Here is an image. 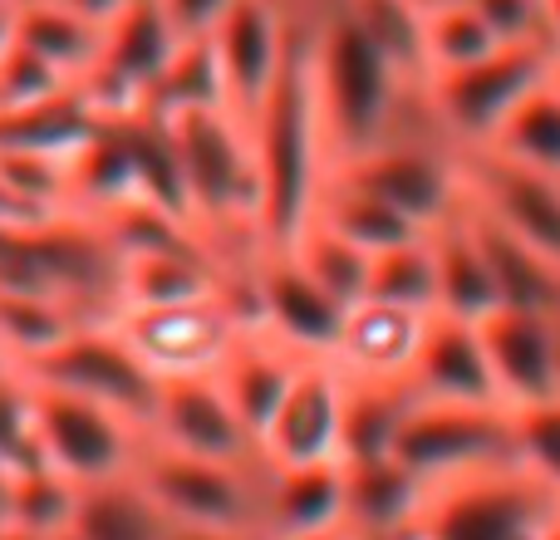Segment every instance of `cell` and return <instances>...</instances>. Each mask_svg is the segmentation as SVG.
I'll use <instances>...</instances> for the list:
<instances>
[{
    "label": "cell",
    "mask_w": 560,
    "mask_h": 540,
    "mask_svg": "<svg viewBox=\"0 0 560 540\" xmlns=\"http://www.w3.org/2000/svg\"><path fill=\"white\" fill-rule=\"evenodd\" d=\"M10 472H15V467L0 462V526H10Z\"/></svg>",
    "instance_id": "60d3db41"
},
{
    "label": "cell",
    "mask_w": 560,
    "mask_h": 540,
    "mask_svg": "<svg viewBox=\"0 0 560 540\" xmlns=\"http://www.w3.org/2000/svg\"><path fill=\"white\" fill-rule=\"evenodd\" d=\"M167 540H271L261 531H232V526H173Z\"/></svg>",
    "instance_id": "74e56055"
},
{
    "label": "cell",
    "mask_w": 560,
    "mask_h": 540,
    "mask_svg": "<svg viewBox=\"0 0 560 540\" xmlns=\"http://www.w3.org/2000/svg\"><path fill=\"white\" fill-rule=\"evenodd\" d=\"M114 325L158 374V384H167V378H212L236 349V339L252 329V309H246V285L236 280V285L197 290V295L118 305Z\"/></svg>",
    "instance_id": "277c9868"
},
{
    "label": "cell",
    "mask_w": 560,
    "mask_h": 540,
    "mask_svg": "<svg viewBox=\"0 0 560 540\" xmlns=\"http://www.w3.org/2000/svg\"><path fill=\"white\" fill-rule=\"evenodd\" d=\"M369 295L438 315V251H433V232L413 236V242H398V246H388V251H378L374 266H369Z\"/></svg>",
    "instance_id": "1f68e13d"
},
{
    "label": "cell",
    "mask_w": 560,
    "mask_h": 540,
    "mask_svg": "<svg viewBox=\"0 0 560 540\" xmlns=\"http://www.w3.org/2000/svg\"><path fill=\"white\" fill-rule=\"evenodd\" d=\"M556 398H560V339H556Z\"/></svg>",
    "instance_id": "bcb514c9"
},
{
    "label": "cell",
    "mask_w": 560,
    "mask_h": 540,
    "mask_svg": "<svg viewBox=\"0 0 560 540\" xmlns=\"http://www.w3.org/2000/svg\"><path fill=\"white\" fill-rule=\"evenodd\" d=\"M246 285V309L252 325L280 339L285 349L305 359H329L335 354L339 325H345L349 305L335 300L290 251H261L242 275Z\"/></svg>",
    "instance_id": "4fadbf2b"
},
{
    "label": "cell",
    "mask_w": 560,
    "mask_h": 540,
    "mask_svg": "<svg viewBox=\"0 0 560 540\" xmlns=\"http://www.w3.org/2000/svg\"><path fill=\"white\" fill-rule=\"evenodd\" d=\"M74 506H79V486L69 477H59L55 467L30 462L10 472V521L25 526L30 536L39 540L65 536L74 526Z\"/></svg>",
    "instance_id": "d6a6232c"
},
{
    "label": "cell",
    "mask_w": 560,
    "mask_h": 540,
    "mask_svg": "<svg viewBox=\"0 0 560 540\" xmlns=\"http://www.w3.org/2000/svg\"><path fill=\"white\" fill-rule=\"evenodd\" d=\"M177 30L158 10V0H124L114 20L104 25V45H98V64L84 79V94L94 98L104 114H128L143 108L148 89L167 69V59L183 49Z\"/></svg>",
    "instance_id": "5bb4252c"
},
{
    "label": "cell",
    "mask_w": 560,
    "mask_h": 540,
    "mask_svg": "<svg viewBox=\"0 0 560 540\" xmlns=\"http://www.w3.org/2000/svg\"><path fill=\"white\" fill-rule=\"evenodd\" d=\"M104 20L74 10L69 0H15V49L30 55L59 84L84 89L98 64Z\"/></svg>",
    "instance_id": "7402d4cb"
},
{
    "label": "cell",
    "mask_w": 560,
    "mask_h": 540,
    "mask_svg": "<svg viewBox=\"0 0 560 540\" xmlns=\"http://www.w3.org/2000/svg\"><path fill=\"white\" fill-rule=\"evenodd\" d=\"M502 39L482 20L472 0H428L423 5V55H428V79L443 69H463L472 59L492 55Z\"/></svg>",
    "instance_id": "4dcf8cb0"
},
{
    "label": "cell",
    "mask_w": 560,
    "mask_h": 540,
    "mask_svg": "<svg viewBox=\"0 0 560 540\" xmlns=\"http://www.w3.org/2000/svg\"><path fill=\"white\" fill-rule=\"evenodd\" d=\"M502 45H546L541 0H472Z\"/></svg>",
    "instance_id": "d590c367"
},
{
    "label": "cell",
    "mask_w": 560,
    "mask_h": 540,
    "mask_svg": "<svg viewBox=\"0 0 560 540\" xmlns=\"http://www.w3.org/2000/svg\"><path fill=\"white\" fill-rule=\"evenodd\" d=\"M252 148H256V177H261V251L290 246L305 222L315 216L319 192L335 173V148L325 133L315 94V69H310V20L300 10V35L280 69L276 89L252 114Z\"/></svg>",
    "instance_id": "7a4b0ae2"
},
{
    "label": "cell",
    "mask_w": 560,
    "mask_h": 540,
    "mask_svg": "<svg viewBox=\"0 0 560 540\" xmlns=\"http://www.w3.org/2000/svg\"><path fill=\"white\" fill-rule=\"evenodd\" d=\"M433 251H438V315L487 319L492 309H502L497 275H492V261H487V242L472 207H463L453 222L438 226Z\"/></svg>",
    "instance_id": "cb8c5ba5"
},
{
    "label": "cell",
    "mask_w": 560,
    "mask_h": 540,
    "mask_svg": "<svg viewBox=\"0 0 560 540\" xmlns=\"http://www.w3.org/2000/svg\"><path fill=\"white\" fill-rule=\"evenodd\" d=\"M354 20L374 35V45L404 69L413 84H428L423 55V5L428 0H345Z\"/></svg>",
    "instance_id": "836d02e7"
},
{
    "label": "cell",
    "mask_w": 560,
    "mask_h": 540,
    "mask_svg": "<svg viewBox=\"0 0 560 540\" xmlns=\"http://www.w3.org/2000/svg\"><path fill=\"white\" fill-rule=\"evenodd\" d=\"M300 10H305V0H236L222 15V25L207 35L217 69H222L226 108L242 124H252V114L276 89L300 35Z\"/></svg>",
    "instance_id": "7c38bea8"
},
{
    "label": "cell",
    "mask_w": 560,
    "mask_h": 540,
    "mask_svg": "<svg viewBox=\"0 0 560 540\" xmlns=\"http://www.w3.org/2000/svg\"><path fill=\"white\" fill-rule=\"evenodd\" d=\"M232 5L236 0H158L167 25L177 30V39H207L217 25H222V15Z\"/></svg>",
    "instance_id": "8d00e7d4"
},
{
    "label": "cell",
    "mask_w": 560,
    "mask_h": 540,
    "mask_svg": "<svg viewBox=\"0 0 560 540\" xmlns=\"http://www.w3.org/2000/svg\"><path fill=\"white\" fill-rule=\"evenodd\" d=\"M280 251L295 256V261L305 266L335 300H345V305H354V300L369 295V266H374V256H369L364 246H354L349 236H339L335 226L319 222V216H310L305 232H300L290 246H280Z\"/></svg>",
    "instance_id": "f546056e"
},
{
    "label": "cell",
    "mask_w": 560,
    "mask_h": 540,
    "mask_svg": "<svg viewBox=\"0 0 560 540\" xmlns=\"http://www.w3.org/2000/svg\"><path fill=\"white\" fill-rule=\"evenodd\" d=\"M315 216L335 226L339 236H349L354 246H364L369 256L388 251V246H398V242H413V236H423L404 212H394L384 197H374L369 187H359L354 177H345V173H329L325 192H319Z\"/></svg>",
    "instance_id": "4316f807"
},
{
    "label": "cell",
    "mask_w": 560,
    "mask_h": 540,
    "mask_svg": "<svg viewBox=\"0 0 560 540\" xmlns=\"http://www.w3.org/2000/svg\"><path fill=\"white\" fill-rule=\"evenodd\" d=\"M546 79L560 89V49H551V69H546Z\"/></svg>",
    "instance_id": "7bdbcfd3"
},
{
    "label": "cell",
    "mask_w": 560,
    "mask_h": 540,
    "mask_svg": "<svg viewBox=\"0 0 560 540\" xmlns=\"http://www.w3.org/2000/svg\"><path fill=\"white\" fill-rule=\"evenodd\" d=\"M133 477L173 526H232V531L266 536L261 526L266 467L212 462V457H192L143 437Z\"/></svg>",
    "instance_id": "ba28073f"
},
{
    "label": "cell",
    "mask_w": 560,
    "mask_h": 540,
    "mask_svg": "<svg viewBox=\"0 0 560 540\" xmlns=\"http://www.w3.org/2000/svg\"><path fill=\"white\" fill-rule=\"evenodd\" d=\"M413 394L408 384H354L345 394V462L394 457L398 427H404Z\"/></svg>",
    "instance_id": "83f0119b"
},
{
    "label": "cell",
    "mask_w": 560,
    "mask_h": 540,
    "mask_svg": "<svg viewBox=\"0 0 560 540\" xmlns=\"http://www.w3.org/2000/svg\"><path fill=\"white\" fill-rule=\"evenodd\" d=\"M482 325V344L492 359L497 394L506 408L546 403L556 398V339L560 315H536V309H492Z\"/></svg>",
    "instance_id": "d6986e66"
},
{
    "label": "cell",
    "mask_w": 560,
    "mask_h": 540,
    "mask_svg": "<svg viewBox=\"0 0 560 540\" xmlns=\"http://www.w3.org/2000/svg\"><path fill=\"white\" fill-rule=\"evenodd\" d=\"M173 521L158 512V502L138 486L133 472L114 477V482L79 486L74 506V540H167Z\"/></svg>",
    "instance_id": "484cf974"
},
{
    "label": "cell",
    "mask_w": 560,
    "mask_h": 540,
    "mask_svg": "<svg viewBox=\"0 0 560 540\" xmlns=\"http://www.w3.org/2000/svg\"><path fill=\"white\" fill-rule=\"evenodd\" d=\"M20 374L39 388H65V394L108 403L143 427L158 408V388H163L153 368L133 354V344L118 334L114 319H84V325H74L49 349H39L35 359H25Z\"/></svg>",
    "instance_id": "30bf717a"
},
{
    "label": "cell",
    "mask_w": 560,
    "mask_h": 540,
    "mask_svg": "<svg viewBox=\"0 0 560 540\" xmlns=\"http://www.w3.org/2000/svg\"><path fill=\"white\" fill-rule=\"evenodd\" d=\"M467 167V207L516 242L560 261V177L536 167L506 163L497 153H463Z\"/></svg>",
    "instance_id": "e0dca14e"
},
{
    "label": "cell",
    "mask_w": 560,
    "mask_h": 540,
    "mask_svg": "<svg viewBox=\"0 0 560 540\" xmlns=\"http://www.w3.org/2000/svg\"><path fill=\"white\" fill-rule=\"evenodd\" d=\"M30 418H35L39 462L55 467L74 486L114 482V477L133 472L148 437V427L133 423L128 413H118V408L65 394V388H39V384H30Z\"/></svg>",
    "instance_id": "9c48e42d"
},
{
    "label": "cell",
    "mask_w": 560,
    "mask_h": 540,
    "mask_svg": "<svg viewBox=\"0 0 560 540\" xmlns=\"http://www.w3.org/2000/svg\"><path fill=\"white\" fill-rule=\"evenodd\" d=\"M0 290L35 295L74 319H114L124 300V246L94 212H45L0 226Z\"/></svg>",
    "instance_id": "3957f363"
},
{
    "label": "cell",
    "mask_w": 560,
    "mask_h": 540,
    "mask_svg": "<svg viewBox=\"0 0 560 540\" xmlns=\"http://www.w3.org/2000/svg\"><path fill=\"white\" fill-rule=\"evenodd\" d=\"M0 540H39V536H30L25 526H15V521H10V526H0Z\"/></svg>",
    "instance_id": "b9f144b4"
},
{
    "label": "cell",
    "mask_w": 560,
    "mask_h": 540,
    "mask_svg": "<svg viewBox=\"0 0 560 540\" xmlns=\"http://www.w3.org/2000/svg\"><path fill=\"white\" fill-rule=\"evenodd\" d=\"M0 374H15V359H10L5 344H0Z\"/></svg>",
    "instance_id": "ee69618b"
},
{
    "label": "cell",
    "mask_w": 560,
    "mask_h": 540,
    "mask_svg": "<svg viewBox=\"0 0 560 540\" xmlns=\"http://www.w3.org/2000/svg\"><path fill=\"white\" fill-rule=\"evenodd\" d=\"M345 477H349V526L359 536H394L413 526L428 486L398 457L345 462Z\"/></svg>",
    "instance_id": "d4e9b609"
},
{
    "label": "cell",
    "mask_w": 560,
    "mask_h": 540,
    "mask_svg": "<svg viewBox=\"0 0 560 540\" xmlns=\"http://www.w3.org/2000/svg\"><path fill=\"white\" fill-rule=\"evenodd\" d=\"M261 526H266V536H271V540L329 531V526H349V477H345V462L266 467Z\"/></svg>",
    "instance_id": "44dd1931"
},
{
    "label": "cell",
    "mask_w": 560,
    "mask_h": 540,
    "mask_svg": "<svg viewBox=\"0 0 560 540\" xmlns=\"http://www.w3.org/2000/svg\"><path fill=\"white\" fill-rule=\"evenodd\" d=\"M280 540H359L354 526H329V531H310V536H280Z\"/></svg>",
    "instance_id": "ab89813d"
},
{
    "label": "cell",
    "mask_w": 560,
    "mask_h": 540,
    "mask_svg": "<svg viewBox=\"0 0 560 540\" xmlns=\"http://www.w3.org/2000/svg\"><path fill=\"white\" fill-rule=\"evenodd\" d=\"M546 540H560V516H556V526H551V531H546Z\"/></svg>",
    "instance_id": "7dc6e473"
},
{
    "label": "cell",
    "mask_w": 560,
    "mask_h": 540,
    "mask_svg": "<svg viewBox=\"0 0 560 540\" xmlns=\"http://www.w3.org/2000/svg\"><path fill=\"white\" fill-rule=\"evenodd\" d=\"M408 394L433 403H502L492 378V359L482 344V325L457 315H433L418 344Z\"/></svg>",
    "instance_id": "ffe728a7"
},
{
    "label": "cell",
    "mask_w": 560,
    "mask_h": 540,
    "mask_svg": "<svg viewBox=\"0 0 560 540\" xmlns=\"http://www.w3.org/2000/svg\"><path fill=\"white\" fill-rule=\"evenodd\" d=\"M49 540H74V536H69V531H65V536H49Z\"/></svg>",
    "instance_id": "c3c4849f"
},
{
    "label": "cell",
    "mask_w": 560,
    "mask_h": 540,
    "mask_svg": "<svg viewBox=\"0 0 560 540\" xmlns=\"http://www.w3.org/2000/svg\"><path fill=\"white\" fill-rule=\"evenodd\" d=\"M359 540H413V531H394V536H359Z\"/></svg>",
    "instance_id": "f6af8a7d"
},
{
    "label": "cell",
    "mask_w": 560,
    "mask_h": 540,
    "mask_svg": "<svg viewBox=\"0 0 560 540\" xmlns=\"http://www.w3.org/2000/svg\"><path fill=\"white\" fill-rule=\"evenodd\" d=\"M148 437L163 447L192 457H212V462H236V467H266L261 443L242 423L232 408L226 388L212 378H167L158 388V408L148 418Z\"/></svg>",
    "instance_id": "2e32d148"
},
{
    "label": "cell",
    "mask_w": 560,
    "mask_h": 540,
    "mask_svg": "<svg viewBox=\"0 0 560 540\" xmlns=\"http://www.w3.org/2000/svg\"><path fill=\"white\" fill-rule=\"evenodd\" d=\"M546 10V45L560 49V0H541Z\"/></svg>",
    "instance_id": "f35d334b"
},
{
    "label": "cell",
    "mask_w": 560,
    "mask_h": 540,
    "mask_svg": "<svg viewBox=\"0 0 560 540\" xmlns=\"http://www.w3.org/2000/svg\"><path fill=\"white\" fill-rule=\"evenodd\" d=\"M546 69H551V45H497L472 64L428 79L423 108L457 153H482L522 108V98L546 84Z\"/></svg>",
    "instance_id": "8992f818"
},
{
    "label": "cell",
    "mask_w": 560,
    "mask_h": 540,
    "mask_svg": "<svg viewBox=\"0 0 560 540\" xmlns=\"http://www.w3.org/2000/svg\"><path fill=\"white\" fill-rule=\"evenodd\" d=\"M345 394L349 378L335 359H305L261 433L266 467L345 462Z\"/></svg>",
    "instance_id": "9a60e30c"
},
{
    "label": "cell",
    "mask_w": 560,
    "mask_h": 540,
    "mask_svg": "<svg viewBox=\"0 0 560 540\" xmlns=\"http://www.w3.org/2000/svg\"><path fill=\"white\" fill-rule=\"evenodd\" d=\"M482 153H497V157H506V163H522V167H536V173L560 177V89L551 79L522 98V108L506 118L502 133H497L492 148H482Z\"/></svg>",
    "instance_id": "f1b7e54d"
},
{
    "label": "cell",
    "mask_w": 560,
    "mask_h": 540,
    "mask_svg": "<svg viewBox=\"0 0 560 540\" xmlns=\"http://www.w3.org/2000/svg\"><path fill=\"white\" fill-rule=\"evenodd\" d=\"M560 516V492L522 462L447 477L423 492L413 540H546Z\"/></svg>",
    "instance_id": "5b68a950"
},
{
    "label": "cell",
    "mask_w": 560,
    "mask_h": 540,
    "mask_svg": "<svg viewBox=\"0 0 560 540\" xmlns=\"http://www.w3.org/2000/svg\"><path fill=\"white\" fill-rule=\"evenodd\" d=\"M512 447L526 472L560 492V398L512 408Z\"/></svg>",
    "instance_id": "e575fe53"
},
{
    "label": "cell",
    "mask_w": 560,
    "mask_h": 540,
    "mask_svg": "<svg viewBox=\"0 0 560 540\" xmlns=\"http://www.w3.org/2000/svg\"><path fill=\"white\" fill-rule=\"evenodd\" d=\"M335 173L354 177L374 197H384L394 212H404L418 232H438L467 207V167L463 153L433 128V118H418L404 133L384 138L378 148L339 163Z\"/></svg>",
    "instance_id": "52a82bcc"
},
{
    "label": "cell",
    "mask_w": 560,
    "mask_h": 540,
    "mask_svg": "<svg viewBox=\"0 0 560 540\" xmlns=\"http://www.w3.org/2000/svg\"><path fill=\"white\" fill-rule=\"evenodd\" d=\"M305 20L310 69H315V94L329 148H335V167L428 118L423 84H413L374 45V35L359 25L345 0H305Z\"/></svg>",
    "instance_id": "6da1fadb"
},
{
    "label": "cell",
    "mask_w": 560,
    "mask_h": 540,
    "mask_svg": "<svg viewBox=\"0 0 560 540\" xmlns=\"http://www.w3.org/2000/svg\"><path fill=\"white\" fill-rule=\"evenodd\" d=\"M300 364H305V354H295V349H285L280 339H271L266 329L252 325L236 339L232 354H226V364L217 368V384L226 388V398H232V408L242 413V423L256 433V443H261V433L280 408V398H285V388L295 384Z\"/></svg>",
    "instance_id": "603a6c76"
},
{
    "label": "cell",
    "mask_w": 560,
    "mask_h": 540,
    "mask_svg": "<svg viewBox=\"0 0 560 540\" xmlns=\"http://www.w3.org/2000/svg\"><path fill=\"white\" fill-rule=\"evenodd\" d=\"M394 457L423 486L467 477L482 467L516 462L512 447V408L506 403H433L413 398L404 427H398Z\"/></svg>",
    "instance_id": "8fae6325"
},
{
    "label": "cell",
    "mask_w": 560,
    "mask_h": 540,
    "mask_svg": "<svg viewBox=\"0 0 560 540\" xmlns=\"http://www.w3.org/2000/svg\"><path fill=\"white\" fill-rule=\"evenodd\" d=\"M428 309H408L394 300L364 295L349 305L335 339V368L354 384H408L418 344L428 334Z\"/></svg>",
    "instance_id": "ac0fdd59"
}]
</instances>
